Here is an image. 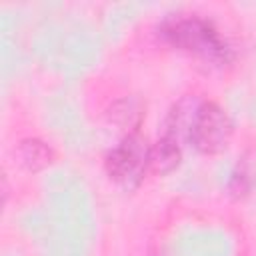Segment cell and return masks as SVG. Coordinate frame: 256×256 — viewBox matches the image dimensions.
<instances>
[{
    "label": "cell",
    "mask_w": 256,
    "mask_h": 256,
    "mask_svg": "<svg viewBox=\"0 0 256 256\" xmlns=\"http://www.w3.org/2000/svg\"><path fill=\"white\" fill-rule=\"evenodd\" d=\"M180 160V148H178V138L174 132L168 130V134L158 140L154 148H150V168L154 172H170Z\"/></svg>",
    "instance_id": "277c9868"
},
{
    "label": "cell",
    "mask_w": 256,
    "mask_h": 256,
    "mask_svg": "<svg viewBox=\"0 0 256 256\" xmlns=\"http://www.w3.org/2000/svg\"><path fill=\"white\" fill-rule=\"evenodd\" d=\"M160 34L172 46L194 52L206 60L224 62L230 56V48L218 34V30L204 18L196 14H174L164 20Z\"/></svg>",
    "instance_id": "6da1fadb"
},
{
    "label": "cell",
    "mask_w": 256,
    "mask_h": 256,
    "mask_svg": "<svg viewBox=\"0 0 256 256\" xmlns=\"http://www.w3.org/2000/svg\"><path fill=\"white\" fill-rule=\"evenodd\" d=\"M20 156H22V162H24L28 168L36 170V168H42V166L50 164V160H52V150H50L44 142L32 138V140H24V142H22V146H20Z\"/></svg>",
    "instance_id": "5b68a950"
},
{
    "label": "cell",
    "mask_w": 256,
    "mask_h": 256,
    "mask_svg": "<svg viewBox=\"0 0 256 256\" xmlns=\"http://www.w3.org/2000/svg\"><path fill=\"white\" fill-rule=\"evenodd\" d=\"M150 168V148L146 140L138 134H128L120 144H116L108 158L106 170L112 180L120 182L122 186H136L146 170Z\"/></svg>",
    "instance_id": "3957f363"
},
{
    "label": "cell",
    "mask_w": 256,
    "mask_h": 256,
    "mask_svg": "<svg viewBox=\"0 0 256 256\" xmlns=\"http://www.w3.org/2000/svg\"><path fill=\"white\" fill-rule=\"evenodd\" d=\"M232 136V122L224 108L214 102H202L194 108L188 124V138L196 150L216 154L226 148Z\"/></svg>",
    "instance_id": "7a4b0ae2"
}]
</instances>
